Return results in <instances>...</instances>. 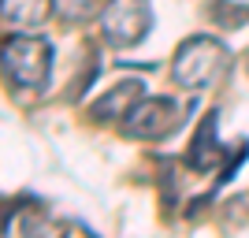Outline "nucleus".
I'll return each instance as SVG.
<instances>
[{"mask_svg":"<svg viewBox=\"0 0 249 238\" xmlns=\"http://www.w3.org/2000/svg\"><path fill=\"white\" fill-rule=\"evenodd\" d=\"M219 112H208L205 119H201V127L194 130V142H190L186 149V164L194 167V171H201V175H208V171H216L219 164H223V145L216 142V119Z\"/></svg>","mask_w":249,"mask_h":238,"instance_id":"nucleus-6","label":"nucleus"},{"mask_svg":"<svg viewBox=\"0 0 249 238\" xmlns=\"http://www.w3.org/2000/svg\"><path fill=\"white\" fill-rule=\"evenodd\" d=\"M186 119V108L171 97H142V101L126 112L123 119V134L138 138V142H160L171 138Z\"/></svg>","mask_w":249,"mask_h":238,"instance_id":"nucleus-3","label":"nucleus"},{"mask_svg":"<svg viewBox=\"0 0 249 238\" xmlns=\"http://www.w3.org/2000/svg\"><path fill=\"white\" fill-rule=\"evenodd\" d=\"M149 30H153V4L149 0H108V8L101 11V34L115 49L142 45Z\"/></svg>","mask_w":249,"mask_h":238,"instance_id":"nucleus-4","label":"nucleus"},{"mask_svg":"<svg viewBox=\"0 0 249 238\" xmlns=\"http://www.w3.org/2000/svg\"><path fill=\"white\" fill-rule=\"evenodd\" d=\"M212 19L223 22L227 30H242V26L249 22V8H246V4H231V0H219L216 8H212Z\"/></svg>","mask_w":249,"mask_h":238,"instance_id":"nucleus-9","label":"nucleus"},{"mask_svg":"<svg viewBox=\"0 0 249 238\" xmlns=\"http://www.w3.org/2000/svg\"><path fill=\"white\" fill-rule=\"evenodd\" d=\"M4 74L11 86L45 90L52 78V45L37 34H15L4 41Z\"/></svg>","mask_w":249,"mask_h":238,"instance_id":"nucleus-2","label":"nucleus"},{"mask_svg":"<svg viewBox=\"0 0 249 238\" xmlns=\"http://www.w3.org/2000/svg\"><path fill=\"white\" fill-rule=\"evenodd\" d=\"M52 0H4V26L11 34H34L49 19Z\"/></svg>","mask_w":249,"mask_h":238,"instance_id":"nucleus-7","label":"nucleus"},{"mask_svg":"<svg viewBox=\"0 0 249 238\" xmlns=\"http://www.w3.org/2000/svg\"><path fill=\"white\" fill-rule=\"evenodd\" d=\"M52 11L60 15L63 22H89V19H101V4L97 0H52Z\"/></svg>","mask_w":249,"mask_h":238,"instance_id":"nucleus-8","label":"nucleus"},{"mask_svg":"<svg viewBox=\"0 0 249 238\" xmlns=\"http://www.w3.org/2000/svg\"><path fill=\"white\" fill-rule=\"evenodd\" d=\"M142 97H145V82H142V78H123V82H115L104 97H97L93 108H89V115H93L97 123L126 119V112H130Z\"/></svg>","mask_w":249,"mask_h":238,"instance_id":"nucleus-5","label":"nucleus"},{"mask_svg":"<svg viewBox=\"0 0 249 238\" xmlns=\"http://www.w3.org/2000/svg\"><path fill=\"white\" fill-rule=\"evenodd\" d=\"M231 67V49L212 34H194L175 49V60H171V78L175 86L190 90V93H201V90H212L219 82V74H227Z\"/></svg>","mask_w":249,"mask_h":238,"instance_id":"nucleus-1","label":"nucleus"}]
</instances>
